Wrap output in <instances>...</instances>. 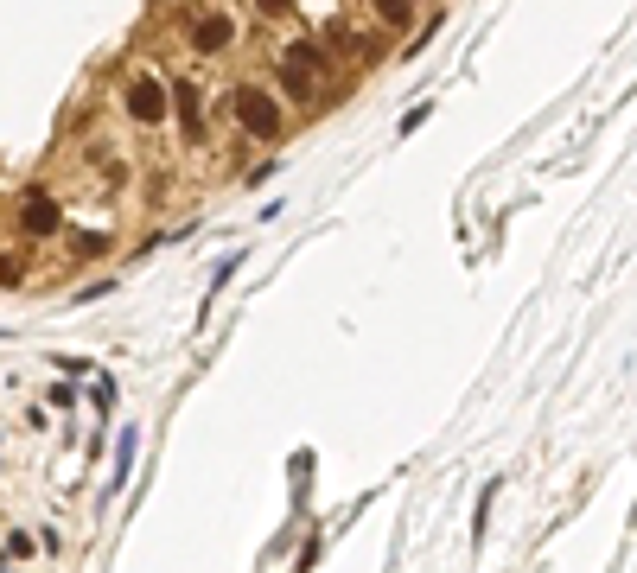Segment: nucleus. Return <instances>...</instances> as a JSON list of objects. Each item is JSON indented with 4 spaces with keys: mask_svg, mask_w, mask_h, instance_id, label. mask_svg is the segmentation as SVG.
<instances>
[{
    "mask_svg": "<svg viewBox=\"0 0 637 573\" xmlns=\"http://www.w3.org/2000/svg\"><path fill=\"white\" fill-rule=\"evenodd\" d=\"M236 121H243L255 141H274V134H281V102H274L262 83H243V90H236Z\"/></svg>",
    "mask_w": 637,
    "mask_h": 573,
    "instance_id": "obj_1",
    "label": "nucleus"
},
{
    "mask_svg": "<svg viewBox=\"0 0 637 573\" xmlns=\"http://www.w3.org/2000/svg\"><path fill=\"white\" fill-rule=\"evenodd\" d=\"M230 39H236V20H230V13H192V20H185V45L204 51V58L230 51Z\"/></svg>",
    "mask_w": 637,
    "mask_h": 573,
    "instance_id": "obj_2",
    "label": "nucleus"
},
{
    "mask_svg": "<svg viewBox=\"0 0 637 573\" xmlns=\"http://www.w3.org/2000/svg\"><path fill=\"white\" fill-rule=\"evenodd\" d=\"M128 115L141 121V128H160L166 121V83L160 77H134L128 83Z\"/></svg>",
    "mask_w": 637,
    "mask_h": 573,
    "instance_id": "obj_3",
    "label": "nucleus"
},
{
    "mask_svg": "<svg viewBox=\"0 0 637 573\" xmlns=\"http://www.w3.org/2000/svg\"><path fill=\"white\" fill-rule=\"evenodd\" d=\"M20 230L26 236H51V230H58V204H51V191H32V198H26Z\"/></svg>",
    "mask_w": 637,
    "mask_h": 573,
    "instance_id": "obj_4",
    "label": "nucleus"
},
{
    "mask_svg": "<svg viewBox=\"0 0 637 573\" xmlns=\"http://www.w3.org/2000/svg\"><path fill=\"white\" fill-rule=\"evenodd\" d=\"M134 453H141V433H122V440H115V465H109V491H122L128 484V472H134Z\"/></svg>",
    "mask_w": 637,
    "mask_h": 573,
    "instance_id": "obj_5",
    "label": "nucleus"
},
{
    "mask_svg": "<svg viewBox=\"0 0 637 573\" xmlns=\"http://www.w3.org/2000/svg\"><path fill=\"white\" fill-rule=\"evenodd\" d=\"M179 121H185V134H204V102H198V83H179Z\"/></svg>",
    "mask_w": 637,
    "mask_h": 573,
    "instance_id": "obj_6",
    "label": "nucleus"
},
{
    "mask_svg": "<svg viewBox=\"0 0 637 573\" xmlns=\"http://www.w3.org/2000/svg\"><path fill=\"white\" fill-rule=\"evenodd\" d=\"M370 7H376V20H383V26H408L415 0H370Z\"/></svg>",
    "mask_w": 637,
    "mask_h": 573,
    "instance_id": "obj_7",
    "label": "nucleus"
},
{
    "mask_svg": "<svg viewBox=\"0 0 637 573\" xmlns=\"http://www.w3.org/2000/svg\"><path fill=\"white\" fill-rule=\"evenodd\" d=\"M90 402H96L102 414H109V408H115V382H109V376H102V382H96V389H90Z\"/></svg>",
    "mask_w": 637,
    "mask_h": 573,
    "instance_id": "obj_8",
    "label": "nucleus"
},
{
    "mask_svg": "<svg viewBox=\"0 0 637 573\" xmlns=\"http://www.w3.org/2000/svg\"><path fill=\"white\" fill-rule=\"evenodd\" d=\"M102 249H109V236H96V230L77 236V255H102Z\"/></svg>",
    "mask_w": 637,
    "mask_h": 573,
    "instance_id": "obj_9",
    "label": "nucleus"
},
{
    "mask_svg": "<svg viewBox=\"0 0 637 573\" xmlns=\"http://www.w3.org/2000/svg\"><path fill=\"white\" fill-rule=\"evenodd\" d=\"M45 395H51V408H71V402H77V389H71V382H51Z\"/></svg>",
    "mask_w": 637,
    "mask_h": 573,
    "instance_id": "obj_10",
    "label": "nucleus"
},
{
    "mask_svg": "<svg viewBox=\"0 0 637 573\" xmlns=\"http://www.w3.org/2000/svg\"><path fill=\"white\" fill-rule=\"evenodd\" d=\"M32 548H39V542H32V535H7V554H13V561H26Z\"/></svg>",
    "mask_w": 637,
    "mask_h": 573,
    "instance_id": "obj_11",
    "label": "nucleus"
},
{
    "mask_svg": "<svg viewBox=\"0 0 637 573\" xmlns=\"http://www.w3.org/2000/svg\"><path fill=\"white\" fill-rule=\"evenodd\" d=\"M255 7H262V13H287V7H294V0H255Z\"/></svg>",
    "mask_w": 637,
    "mask_h": 573,
    "instance_id": "obj_12",
    "label": "nucleus"
}]
</instances>
